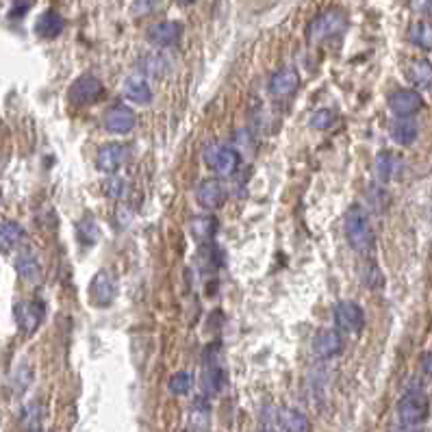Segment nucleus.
Here are the masks:
<instances>
[{
  "label": "nucleus",
  "instance_id": "1",
  "mask_svg": "<svg viewBox=\"0 0 432 432\" xmlns=\"http://www.w3.org/2000/svg\"><path fill=\"white\" fill-rule=\"evenodd\" d=\"M343 228H345V239H348V244L356 252H361V254H371L373 252L376 237H373L371 224H369L367 215L363 213V209L352 207L348 213H345Z\"/></svg>",
  "mask_w": 432,
  "mask_h": 432
},
{
  "label": "nucleus",
  "instance_id": "2",
  "mask_svg": "<svg viewBox=\"0 0 432 432\" xmlns=\"http://www.w3.org/2000/svg\"><path fill=\"white\" fill-rule=\"evenodd\" d=\"M205 163L215 172L217 176H233L241 159L239 152L230 146H222V143H209L205 148Z\"/></svg>",
  "mask_w": 432,
  "mask_h": 432
},
{
  "label": "nucleus",
  "instance_id": "3",
  "mask_svg": "<svg viewBox=\"0 0 432 432\" xmlns=\"http://www.w3.org/2000/svg\"><path fill=\"white\" fill-rule=\"evenodd\" d=\"M102 92H104V85L98 76L83 74L72 83L68 98L74 107H88V104H94L102 96Z\"/></svg>",
  "mask_w": 432,
  "mask_h": 432
},
{
  "label": "nucleus",
  "instance_id": "4",
  "mask_svg": "<svg viewBox=\"0 0 432 432\" xmlns=\"http://www.w3.org/2000/svg\"><path fill=\"white\" fill-rule=\"evenodd\" d=\"M345 24H348L345 16L341 11H337V9H330V11L320 13L311 22L308 35H311L313 42H326L330 37H337L345 28Z\"/></svg>",
  "mask_w": 432,
  "mask_h": 432
},
{
  "label": "nucleus",
  "instance_id": "5",
  "mask_svg": "<svg viewBox=\"0 0 432 432\" xmlns=\"http://www.w3.org/2000/svg\"><path fill=\"white\" fill-rule=\"evenodd\" d=\"M400 421L404 426H417L426 419L428 415V400L421 391H409L404 397L400 400L397 407Z\"/></svg>",
  "mask_w": 432,
  "mask_h": 432
},
{
  "label": "nucleus",
  "instance_id": "6",
  "mask_svg": "<svg viewBox=\"0 0 432 432\" xmlns=\"http://www.w3.org/2000/svg\"><path fill=\"white\" fill-rule=\"evenodd\" d=\"M332 315H335L337 328L343 330V332H359V330L363 328V324H365V313H363V308H361L356 302H352V300H341V302H337Z\"/></svg>",
  "mask_w": 432,
  "mask_h": 432
},
{
  "label": "nucleus",
  "instance_id": "7",
  "mask_svg": "<svg viewBox=\"0 0 432 432\" xmlns=\"http://www.w3.org/2000/svg\"><path fill=\"white\" fill-rule=\"evenodd\" d=\"M128 157H131V150L126 143H107L96 155V165L104 174H115L120 167H124Z\"/></svg>",
  "mask_w": 432,
  "mask_h": 432
},
{
  "label": "nucleus",
  "instance_id": "8",
  "mask_svg": "<svg viewBox=\"0 0 432 432\" xmlns=\"http://www.w3.org/2000/svg\"><path fill=\"white\" fill-rule=\"evenodd\" d=\"M196 198H198V205L207 209V211H215L220 209L226 198H228V191H226V185L217 179H207L198 185L196 189Z\"/></svg>",
  "mask_w": 432,
  "mask_h": 432
},
{
  "label": "nucleus",
  "instance_id": "9",
  "mask_svg": "<svg viewBox=\"0 0 432 432\" xmlns=\"http://www.w3.org/2000/svg\"><path fill=\"white\" fill-rule=\"evenodd\" d=\"M313 352L320 359H335L343 352V335L335 328H324L313 337Z\"/></svg>",
  "mask_w": 432,
  "mask_h": 432
},
{
  "label": "nucleus",
  "instance_id": "10",
  "mask_svg": "<svg viewBox=\"0 0 432 432\" xmlns=\"http://www.w3.org/2000/svg\"><path fill=\"white\" fill-rule=\"evenodd\" d=\"M135 113L133 109L124 107V104H118V107H111L104 118H102V124L109 133H115V135H126L133 131L135 126Z\"/></svg>",
  "mask_w": 432,
  "mask_h": 432
},
{
  "label": "nucleus",
  "instance_id": "11",
  "mask_svg": "<svg viewBox=\"0 0 432 432\" xmlns=\"http://www.w3.org/2000/svg\"><path fill=\"white\" fill-rule=\"evenodd\" d=\"M13 313H16V322L20 330L26 335L35 332L44 320V306L40 302H18Z\"/></svg>",
  "mask_w": 432,
  "mask_h": 432
},
{
  "label": "nucleus",
  "instance_id": "12",
  "mask_svg": "<svg viewBox=\"0 0 432 432\" xmlns=\"http://www.w3.org/2000/svg\"><path fill=\"white\" fill-rule=\"evenodd\" d=\"M421 107H424V100L415 90H400L389 96V109L397 118H411Z\"/></svg>",
  "mask_w": 432,
  "mask_h": 432
},
{
  "label": "nucleus",
  "instance_id": "13",
  "mask_svg": "<svg viewBox=\"0 0 432 432\" xmlns=\"http://www.w3.org/2000/svg\"><path fill=\"white\" fill-rule=\"evenodd\" d=\"M300 88V76L294 68H282L272 74L270 78V92L278 98L294 96Z\"/></svg>",
  "mask_w": 432,
  "mask_h": 432
},
{
  "label": "nucleus",
  "instance_id": "14",
  "mask_svg": "<svg viewBox=\"0 0 432 432\" xmlns=\"http://www.w3.org/2000/svg\"><path fill=\"white\" fill-rule=\"evenodd\" d=\"M90 298L96 306L107 308L115 300V282L107 272H98L90 282Z\"/></svg>",
  "mask_w": 432,
  "mask_h": 432
},
{
  "label": "nucleus",
  "instance_id": "15",
  "mask_svg": "<svg viewBox=\"0 0 432 432\" xmlns=\"http://www.w3.org/2000/svg\"><path fill=\"white\" fill-rule=\"evenodd\" d=\"M181 35H183V28L179 22H159L155 24L150 31H148V40L150 44L159 46V48H169V46H176L181 42Z\"/></svg>",
  "mask_w": 432,
  "mask_h": 432
},
{
  "label": "nucleus",
  "instance_id": "16",
  "mask_svg": "<svg viewBox=\"0 0 432 432\" xmlns=\"http://www.w3.org/2000/svg\"><path fill=\"white\" fill-rule=\"evenodd\" d=\"M16 272H18V276H20L22 280L35 282V280L40 278V274H42V268H40L37 256H35L33 252H28V250L20 252V254L16 256Z\"/></svg>",
  "mask_w": 432,
  "mask_h": 432
},
{
  "label": "nucleus",
  "instance_id": "17",
  "mask_svg": "<svg viewBox=\"0 0 432 432\" xmlns=\"http://www.w3.org/2000/svg\"><path fill=\"white\" fill-rule=\"evenodd\" d=\"M124 96L131 102H135V104H148V102H152L150 85L143 78H137V76H131V78L124 80Z\"/></svg>",
  "mask_w": 432,
  "mask_h": 432
},
{
  "label": "nucleus",
  "instance_id": "18",
  "mask_svg": "<svg viewBox=\"0 0 432 432\" xmlns=\"http://www.w3.org/2000/svg\"><path fill=\"white\" fill-rule=\"evenodd\" d=\"M373 169H376V176L383 181V183H389L393 181L400 169H402V161L393 155V152H380L376 157V163H373Z\"/></svg>",
  "mask_w": 432,
  "mask_h": 432
},
{
  "label": "nucleus",
  "instance_id": "19",
  "mask_svg": "<svg viewBox=\"0 0 432 432\" xmlns=\"http://www.w3.org/2000/svg\"><path fill=\"white\" fill-rule=\"evenodd\" d=\"M137 68H139V72H143L146 76L161 78L169 70V61H167V56H163L159 52H148V54H143L141 59H139Z\"/></svg>",
  "mask_w": 432,
  "mask_h": 432
},
{
  "label": "nucleus",
  "instance_id": "20",
  "mask_svg": "<svg viewBox=\"0 0 432 432\" xmlns=\"http://www.w3.org/2000/svg\"><path fill=\"white\" fill-rule=\"evenodd\" d=\"M391 139L400 146H411L417 139V124L411 118H397L391 124Z\"/></svg>",
  "mask_w": 432,
  "mask_h": 432
},
{
  "label": "nucleus",
  "instance_id": "21",
  "mask_svg": "<svg viewBox=\"0 0 432 432\" xmlns=\"http://www.w3.org/2000/svg\"><path fill=\"white\" fill-rule=\"evenodd\" d=\"M35 31L44 40H54L64 31V18L54 11H46L44 16H40L37 24H35Z\"/></svg>",
  "mask_w": 432,
  "mask_h": 432
},
{
  "label": "nucleus",
  "instance_id": "22",
  "mask_svg": "<svg viewBox=\"0 0 432 432\" xmlns=\"http://www.w3.org/2000/svg\"><path fill=\"white\" fill-rule=\"evenodd\" d=\"M24 241V230L16 222H3L0 224V250L11 252Z\"/></svg>",
  "mask_w": 432,
  "mask_h": 432
},
{
  "label": "nucleus",
  "instance_id": "23",
  "mask_svg": "<svg viewBox=\"0 0 432 432\" xmlns=\"http://www.w3.org/2000/svg\"><path fill=\"white\" fill-rule=\"evenodd\" d=\"M409 78L413 80L415 88L419 90H428L432 88V64L430 61H413L411 68H409Z\"/></svg>",
  "mask_w": 432,
  "mask_h": 432
},
{
  "label": "nucleus",
  "instance_id": "24",
  "mask_svg": "<svg viewBox=\"0 0 432 432\" xmlns=\"http://www.w3.org/2000/svg\"><path fill=\"white\" fill-rule=\"evenodd\" d=\"M217 233V222L211 215H200L191 220V235L200 241H209Z\"/></svg>",
  "mask_w": 432,
  "mask_h": 432
},
{
  "label": "nucleus",
  "instance_id": "25",
  "mask_svg": "<svg viewBox=\"0 0 432 432\" xmlns=\"http://www.w3.org/2000/svg\"><path fill=\"white\" fill-rule=\"evenodd\" d=\"M280 424L287 432H308L311 424L306 419L304 413L296 411V409H284L280 411Z\"/></svg>",
  "mask_w": 432,
  "mask_h": 432
},
{
  "label": "nucleus",
  "instance_id": "26",
  "mask_svg": "<svg viewBox=\"0 0 432 432\" xmlns=\"http://www.w3.org/2000/svg\"><path fill=\"white\" fill-rule=\"evenodd\" d=\"M222 383H224V376H222V369L215 361H209L207 367H205V373H203V389L207 395H215L220 393L222 389Z\"/></svg>",
  "mask_w": 432,
  "mask_h": 432
},
{
  "label": "nucleus",
  "instance_id": "27",
  "mask_svg": "<svg viewBox=\"0 0 432 432\" xmlns=\"http://www.w3.org/2000/svg\"><path fill=\"white\" fill-rule=\"evenodd\" d=\"M411 42L424 50H430L432 48V24L428 22H417L413 24L411 28Z\"/></svg>",
  "mask_w": 432,
  "mask_h": 432
},
{
  "label": "nucleus",
  "instance_id": "28",
  "mask_svg": "<svg viewBox=\"0 0 432 432\" xmlns=\"http://www.w3.org/2000/svg\"><path fill=\"white\" fill-rule=\"evenodd\" d=\"M193 387V376L189 371H179L169 378V391L174 395H185Z\"/></svg>",
  "mask_w": 432,
  "mask_h": 432
},
{
  "label": "nucleus",
  "instance_id": "29",
  "mask_svg": "<svg viewBox=\"0 0 432 432\" xmlns=\"http://www.w3.org/2000/svg\"><path fill=\"white\" fill-rule=\"evenodd\" d=\"M207 424H209V407L203 400H198L191 411V428L200 432L203 428H207Z\"/></svg>",
  "mask_w": 432,
  "mask_h": 432
},
{
  "label": "nucleus",
  "instance_id": "30",
  "mask_svg": "<svg viewBox=\"0 0 432 432\" xmlns=\"http://www.w3.org/2000/svg\"><path fill=\"white\" fill-rule=\"evenodd\" d=\"M332 122H335V113H332L330 109H318V111L311 115V122H308V124H311L315 131H326V128L332 126Z\"/></svg>",
  "mask_w": 432,
  "mask_h": 432
},
{
  "label": "nucleus",
  "instance_id": "31",
  "mask_svg": "<svg viewBox=\"0 0 432 432\" xmlns=\"http://www.w3.org/2000/svg\"><path fill=\"white\" fill-rule=\"evenodd\" d=\"M78 239H80L83 244H88V246L96 244V241L100 239V230H98V226H96L92 220H85V222L78 226Z\"/></svg>",
  "mask_w": 432,
  "mask_h": 432
},
{
  "label": "nucleus",
  "instance_id": "32",
  "mask_svg": "<svg viewBox=\"0 0 432 432\" xmlns=\"http://www.w3.org/2000/svg\"><path fill=\"white\" fill-rule=\"evenodd\" d=\"M363 280L371 287V289H376V287L383 284V274L376 265H367L365 272H363Z\"/></svg>",
  "mask_w": 432,
  "mask_h": 432
},
{
  "label": "nucleus",
  "instance_id": "33",
  "mask_svg": "<svg viewBox=\"0 0 432 432\" xmlns=\"http://www.w3.org/2000/svg\"><path fill=\"white\" fill-rule=\"evenodd\" d=\"M124 189H126V185H124V181H120V179H109V181L104 183V193H107L109 198H122V196H124Z\"/></svg>",
  "mask_w": 432,
  "mask_h": 432
},
{
  "label": "nucleus",
  "instance_id": "34",
  "mask_svg": "<svg viewBox=\"0 0 432 432\" xmlns=\"http://www.w3.org/2000/svg\"><path fill=\"white\" fill-rule=\"evenodd\" d=\"M24 424L28 426V430H35L40 426V407L31 404L24 409Z\"/></svg>",
  "mask_w": 432,
  "mask_h": 432
},
{
  "label": "nucleus",
  "instance_id": "35",
  "mask_svg": "<svg viewBox=\"0 0 432 432\" xmlns=\"http://www.w3.org/2000/svg\"><path fill=\"white\" fill-rule=\"evenodd\" d=\"M16 387H18V393H22L26 387H28V383H31V369H28L26 365L24 367H20L18 369V373H16Z\"/></svg>",
  "mask_w": 432,
  "mask_h": 432
},
{
  "label": "nucleus",
  "instance_id": "36",
  "mask_svg": "<svg viewBox=\"0 0 432 432\" xmlns=\"http://www.w3.org/2000/svg\"><path fill=\"white\" fill-rule=\"evenodd\" d=\"M33 0H16L13 3V9H11V16L18 18V16H24L28 11V7H31Z\"/></svg>",
  "mask_w": 432,
  "mask_h": 432
},
{
  "label": "nucleus",
  "instance_id": "37",
  "mask_svg": "<svg viewBox=\"0 0 432 432\" xmlns=\"http://www.w3.org/2000/svg\"><path fill=\"white\" fill-rule=\"evenodd\" d=\"M421 367H424V371L428 373V376H432V352L424 354V359H421Z\"/></svg>",
  "mask_w": 432,
  "mask_h": 432
},
{
  "label": "nucleus",
  "instance_id": "38",
  "mask_svg": "<svg viewBox=\"0 0 432 432\" xmlns=\"http://www.w3.org/2000/svg\"><path fill=\"white\" fill-rule=\"evenodd\" d=\"M181 5H191V3H196V0H179Z\"/></svg>",
  "mask_w": 432,
  "mask_h": 432
}]
</instances>
